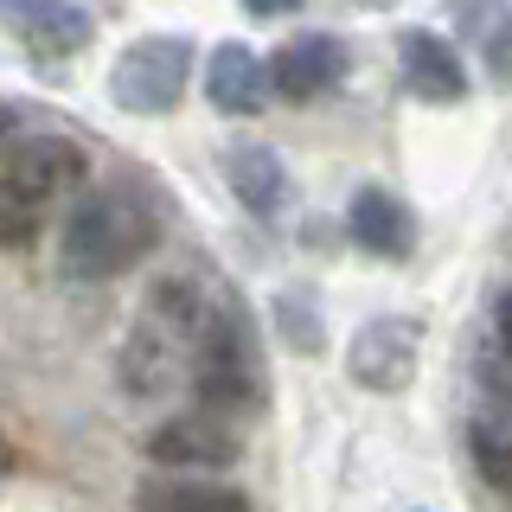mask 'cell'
Masks as SVG:
<instances>
[{"instance_id":"1","label":"cell","mask_w":512,"mask_h":512,"mask_svg":"<svg viewBox=\"0 0 512 512\" xmlns=\"http://www.w3.org/2000/svg\"><path fill=\"white\" fill-rule=\"evenodd\" d=\"M212 295L199 276H160L148 295H141L135 320H128V340L116 352V372L128 397H167L173 384L192 378V359H199L205 320H212Z\"/></svg>"},{"instance_id":"2","label":"cell","mask_w":512,"mask_h":512,"mask_svg":"<svg viewBox=\"0 0 512 512\" xmlns=\"http://www.w3.org/2000/svg\"><path fill=\"white\" fill-rule=\"evenodd\" d=\"M160 244V212L148 192L135 186H90L84 199L64 212L58 231V269L71 282H109L122 269L148 263Z\"/></svg>"},{"instance_id":"3","label":"cell","mask_w":512,"mask_h":512,"mask_svg":"<svg viewBox=\"0 0 512 512\" xmlns=\"http://www.w3.org/2000/svg\"><path fill=\"white\" fill-rule=\"evenodd\" d=\"M84 180H90L84 141L58 135V128L7 135V148H0V250H26L52 224L64 192H77Z\"/></svg>"},{"instance_id":"4","label":"cell","mask_w":512,"mask_h":512,"mask_svg":"<svg viewBox=\"0 0 512 512\" xmlns=\"http://www.w3.org/2000/svg\"><path fill=\"white\" fill-rule=\"evenodd\" d=\"M186 384H192V397H199V410L231 416L237 429L269 410L263 333H256V320H250L237 288H218L212 295V320H205V340H199V359H192Z\"/></svg>"},{"instance_id":"5","label":"cell","mask_w":512,"mask_h":512,"mask_svg":"<svg viewBox=\"0 0 512 512\" xmlns=\"http://www.w3.org/2000/svg\"><path fill=\"white\" fill-rule=\"evenodd\" d=\"M192 64H199V52L186 32H148V39L122 45L109 64V103L122 116H167L192 84Z\"/></svg>"},{"instance_id":"6","label":"cell","mask_w":512,"mask_h":512,"mask_svg":"<svg viewBox=\"0 0 512 512\" xmlns=\"http://www.w3.org/2000/svg\"><path fill=\"white\" fill-rule=\"evenodd\" d=\"M148 461L160 474H218V468H237V455H244V429L231 423V416L218 410H180L167 416V423L148 429Z\"/></svg>"},{"instance_id":"7","label":"cell","mask_w":512,"mask_h":512,"mask_svg":"<svg viewBox=\"0 0 512 512\" xmlns=\"http://www.w3.org/2000/svg\"><path fill=\"white\" fill-rule=\"evenodd\" d=\"M416 359H423V320H410V314H378V320H365L359 333H352V346H346V372L359 391H404L410 372H416Z\"/></svg>"},{"instance_id":"8","label":"cell","mask_w":512,"mask_h":512,"mask_svg":"<svg viewBox=\"0 0 512 512\" xmlns=\"http://www.w3.org/2000/svg\"><path fill=\"white\" fill-rule=\"evenodd\" d=\"M0 26L13 32V39L26 45V58L32 64H64V58H77V52H90V39H96V20L77 0H0Z\"/></svg>"},{"instance_id":"9","label":"cell","mask_w":512,"mask_h":512,"mask_svg":"<svg viewBox=\"0 0 512 512\" xmlns=\"http://www.w3.org/2000/svg\"><path fill=\"white\" fill-rule=\"evenodd\" d=\"M346 64H352L346 39H333V32H295L269 58V90L282 103H314V96H327L346 77Z\"/></svg>"},{"instance_id":"10","label":"cell","mask_w":512,"mask_h":512,"mask_svg":"<svg viewBox=\"0 0 512 512\" xmlns=\"http://www.w3.org/2000/svg\"><path fill=\"white\" fill-rule=\"evenodd\" d=\"M397 71H404V90L416 103H461L468 96V64L442 32H423V26L397 32Z\"/></svg>"},{"instance_id":"11","label":"cell","mask_w":512,"mask_h":512,"mask_svg":"<svg viewBox=\"0 0 512 512\" xmlns=\"http://www.w3.org/2000/svg\"><path fill=\"white\" fill-rule=\"evenodd\" d=\"M269 58H256L250 45L224 39L212 58H205V103L218 116H263L269 109Z\"/></svg>"},{"instance_id":"12","label":"cell","mask_w":512,"mask_h":512,"mask_svg":"<svg viewBox=\"0 0 512 512\" xmlns=\"http://www.w3.org/2000/svg\"><path fill=\"white\" fill-rule=\"evenodd\" d=\"M346 237H352L365 256L404 263V256L416 250V218H410V205L397 199V192L359 186V192H352V205H346Z\"/></svg>"},{"instance_id":"13","label":"cell","mask_w":512,"mask_h":512,"mask_svg":"<svg viewBox=\"0 0 512 512\" xmlns=\"http://www.w3.org/2000/svg\"><path fill=\"white\" fill-rule=\"evenodd\" d=\"M224 186L237 192V205L256 218L282 212L288 205V167L276 148H263V141H237L231 154H224Z\"/></svg>"},{"instance_id":"14","label":"cell","mask_w":512,"mask_h":512,"mask_svg":"<svg viewBox=\"0 0 512 512\" xmlns=\"http://www.w3.org/2000/svg\"><path fill=\"white\" fill-rule=\"evenodd\" d=\"M135 512H256L224 480H186V474H148L135 487Z\"/></svg>"},{"instance_id":"15","label":"cell","mask_w":512,"mask_h":512,"mask_svg":"<svg viewBox=\"0 0 512 512\" xmlns=\"http://www.w3.org/2000/svg\"><path fill=\"white\" fill-rule=\"evenodd\" d=\"M468 455H474V474L493 493H512V410L468 416Z\"/></svg>"},{"instance_id":"16","label":"cell","mask_w":512,"mask_h":512,"mask_svg":"<svg viewBox=\"0 0 512 512\" xmlns=\"http://www.w3.org/2000/svg\"><path fill=\"white\" fill-rule=\"evenodd\" d=\"M474 378H480V391L493 397V410H512V352L493 340V333L474 352Z\"/></svg>"},{"instance_id":"17","label":"cell","mask_w":512,"mask_h":512,"mask_svg":"<svg viewBox=\"0 0 512 512\" xmlns=\"http://www.w3.org/2000/svg\"><path fill=\"white\" fill-rule=\"evenodd\" d=\"M276 333L295 352H320V327H314V308H308V295H276Z\"/></svg>"},{"instance_id":"18","label":"cell","mask_w":512,"mask_h":512,"mask_svg":"<svg viewBox=\"0 0 512 512\" xmlns=\"http://www.w3.org/2000/svg\"><path fill=\"white\" fill-rule=\"evenodd\" d=\"M487 77H493L500 90H512V13L487 32Z\"/></svg>"},{"instance_id":"19","label":"cell","mask_w":512,"mask_h":512,"mask_svg":"<svg viewBox=\"0 0 512 512\" xmlns=\"http://www.w3.org/2000/svg\"><path fill=\"white\" fill-rule=\"evenodd\" d=\"M493 340L512 352V288H500V301H493Z\"/></svg>"},{"instance_id":"20","label":"cell","mask_w":512,"mask_h":512,"mask_svg":"<svg viewBox=\"0 0 512 512\" xmlns=\"http://www.w3.org/2000/svg\"><path fill=\"white\" fill-rule=\"evenodd\" d=\"M301 0H244V13H256V20H282V13H295Z\"/></svg>"},{"instance_id":"21","label":"cell","mask_w":512,"mask_h":512,"mask_svg":"<svg viewBox=\"0 0 512 512\" xmlns=\"http://www.w3.org/2000/svg\"><path fill=\"white\" fill-rule=\"evenodd\" d=\"M7 135H13V116H7V109H0V148H7Z\"/></svg>"},{"instance_id":"22","label":"cell","mask_w":512,"mask_h":512,"mask_svg":"<svg viewBox=\"0 0 512 512\" xmlns=\"http://www.w3.org/2000/svg\"><path fill=\"white\" fill-rule=\"evenodd\" d=\"M378 7H384V0H378Z\"/></svg>"}]
</instances>
